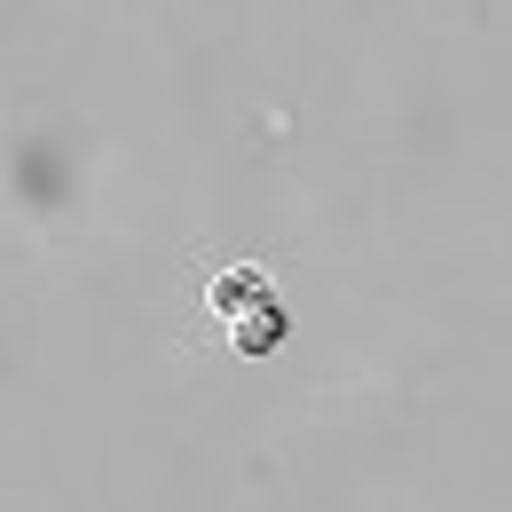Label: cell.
Here are the masks:
<instances>
[{
  "instance_id": "cell-1",
  "label": "cell",
  "mask_w": 512,
  "mask_h": 512,
  "mask_svg": "<svg viewBox=\"0 0 512 512\" xmlns=\"http://www.w3.org/2000/svg\"><path fill=\"white\" fill-rule=\"evenodd\" d=\"M276 339H284V308H276V300H260L253 316H237V347H245V355L276 347Z\"/></svg>"
}]
</instances>
